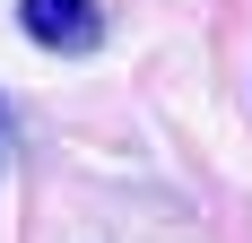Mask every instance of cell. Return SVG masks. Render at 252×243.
<instances>
[{
	"instance_id": "7a4b0ae2",
	"label": "cell",
	"mask_w": 252,
	"mask_h": 243,
	"mask_svg": "<svg viewBox=\"0 0 252 243\" xmlns=\"http://www.w3.org/2000/svg\"><path fill=\"white\" fill-rule=\"evenodd\" d=\"M0 156H9V104H0Z\"/></svg>"
},
{
	"instance_id": "6da1fadb",
	"label": "cell",
	"mask_w": 252,
	"mask_h": 243,
	"mask_svg": "<svg viewBox=\"0 0 252 243\" xmlns=\"http://www.w3.org/2000/svg\"><path fill=\"white\" fill-rule=\"evenodd\" d=\"M18 26L44 52H96L104 44V9L96 0H18Z\"/></svg>"
}]
</instances>
